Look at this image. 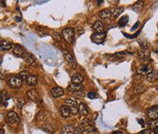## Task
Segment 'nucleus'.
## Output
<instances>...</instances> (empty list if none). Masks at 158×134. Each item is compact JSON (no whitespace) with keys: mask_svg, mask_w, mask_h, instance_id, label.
<instances>
[{"mask_svg":"<svg viewBox=\"0 0 158 134\" xmlns=\"http://www.w3.org/2000/svg\"><path fill=\"white\" fill-rule=\"evenodd\" d=\"M7 82H8L9 87H11L13 88H18L23 85V80H22L18 76H11L8 79V80H7Z\"/></svg>","mask_w":158,"mask_h":134,"instance_id":"4","label":"nucleus"},{"mask_svg":"<svg viewBox=\"0 0 158 134\" xmlns=\"http://www.w3.org/2000/svg\"><path fill=\"white\" fill-rule=\"evenodd\" d=\"M156 89H157V91H158V85L156 86Z\"/></svg>","mask_w":158,"mask_h":134,"instance_id":"46","label":"nucleus"},{"mask_svg":"<svg viewBox=\"0 0 158 134\" xmlns=\"http://www.w3.org/2000/svg\"><path fill=\"white\" fill-rule=\"evenodd\" d=\"M23 58L24 60L26 62V64H28L29 66L35 67V66H36V64H37V61H36L35 58L32 54L27 53V52L23 56V58Z\"/></svg>","mask_w":158,"mask_h":134,"instance_id":"9","label":"nucleus"},{"mask_svg":"<svg viewBox=\"0 0 158 134\" xmlns=\"http://www.w3.org/2000/svg\"><path fill=\"white\" fill-rule=\"evenodd\" d=\"M29 75H30V73H29L27 70H23V71H21L17 76H18V77H19L22 80L24 81V80H26V79L28 78V76H29Z\"/></svg>","mask_w":158,"mask_h":134,"instance_id":"33","label":"nucleus"},{"mask_svg":"<svg viewBox=\"0 0 158 134\" xmlns=\"http://www.w3.org/2000/svg\"><path fill=\"white\" fill-rule=\"evenodd\" d=\"M63 53H64V57H65V59L66 60V62L68 63L72 68L76 69L77 68V62H76V60H74V58L72 56V54L67 50H64Z\"/></svg>","mask_w":158,"mask_h":134,"instance_id":"6","label":"nucleus"},{"mask_svg":"<svg viewBox=\"0 0 158 134\" xmlns=\"http://www.w3.org/2000/svg\"><path fill=\"white\" fill-rule=\"evenodd\" d=\"M78 112L81 116H87L89 114V109L86 104L85 103H80L78 106Z\"/></svg>","mask_w":158,"mask_h":134,"instance_id":"17","label":"nucleus"},{"mask_svg":"<svg viewBox=\"0 0 158 134\" xmlns=\"http://www.w3.org/2000/svg\"><path fill=\"white\" fill-rule=\"evenodd\" d=\"M63 39L68 44H72L74 40V29L73 27H66L61 32Z\"/></svg>","mask_w":158,"mask_h":134,"instance_id":"1","label":"nucleus"},{"mask_svg":"<svg viewBox=\"0 0 158 134\" xmlns=\"http://www.w3.org/2000/svg\"><path fill=\"white\" fill-rule=\"evenodd\" d=\"M26 95L28 97V99L30 100H32V101H38L40 100V97H39V94L38 92H37L35 89H30V91H28L26 92Z\"/></svg>","mask_w":158,"mask_h":134,"instance_id":"12","label":"nucleus"},{"mask_svg":"<svg viewBox=\"0 0 158 134\" xmlns=\"http://www.w3.org/2000/svg\"><path fill=\"white\" fill-rule=\"evenodd\" d=\"M41 128H42L43 130H45V131L49 133V134H54L55 133V129H54V127H53V125L50 124V123L44 124Z\"/></svg>","mask_w":158,"mask_h":134,"instance_id":"24","label":"nucleus"},{"mask_svg":"<svg viewBox=\"0 0 158 134\" xmlns=\"http://www.w3.org/2000/svg\"><path fill=\"white\" fill-rule=\"evenodd\" d=\"M65 105L67 106V108L69 109L72 115H77L78 113V104L74 100L67 99L65 101Z\"/></svg>","mask_w":158,"mask_h":134,"instance_id":"3","label":"nucleus"},{"mask_svg":"<svg viewBox=\"0 0 158 134\" xmlns=\"http://www.w3.org/2000/svg\"><path fill=\"white\" fill-rule=\"evenodd\" d=\"M112 134H124L122 131H119V130H116V131H113Z\"/></svg>","mask_w":158,"mask_h":134,"instance_id":"42","label":"nucleus"},{"mask_svg":"<svg viewBox=\"0 0 158 134\" xmlns=\"http://www.w3.org/2000/svg\"><path fill=\"white\" fill-rule=\"evenodd\" d=\"M106 38V33L103 32V33H95L91 36V39L93 42L96 44H100L104 42V40Z\"/></svg>","mask_w":158,"mask_h":134,"instance_id":"8","label":"nucleus"},{"mask_svg":"<svg viewBox=\"0 0 158 134\" xmlns=\"http://www.w3.org/2000/svg\"><path fill=\"white\" fill-rule=\"evenodd\" d=\"M74 128L72 124H65L61 129V134H74Z\"/></svg>","mask_w":158,"mask_h":134,"instance_id":"15","label":"nucleus"},{"mask_svg":"<svg viewBox=\"0 0 158 134\" xmlns=\"http://www.w3.org/2000/svg\"><path fill=\"white\" fill-rule=\"evenodd\" d=\"M139 46L142 49H148L149 48V43L147 42V40L145 39H139L138 40Z\"/></svg>","mask_w":158,"mask_h":134,"instance_id":"32","label":"nucleus"},{"mask_svg":"<svg viewBox=\"0 0 158 134\" xmlns=\"http://www.w3.org/2000/svg\"><path fill=\"white\" fill-rule=\"evenodd\" d=\"M1 132H2V130H0V134H1Z\"/></svg>","mask_w":158,"mask_h":134,"instance_id":"47","label":"nucleus"},{"mask_svg":"<svg viewBox=\"0 0 158 134\" xmlns=\"http://www.w3.org/2000/svg\"><path fill=\"white\" fill-rule=\"evenodd\" d=\"M50 35L52 36V38L54 39L56 41H57V42L62 41V39H63L61 34L58 33V32L56 31V30H51V31H50Z\"/></svg>","mask_w":158,"mask_h":134,"instance_id":"29","label":"nucleus"},{"mask_svg":"<svg viewBox=\"0 0 158 134\" xmlns=\"http://www.w3.org/2000/svg\"><path fill=\"white\" fill-rule=\"evenodd\" d=\"M152 67L149 64H143L142 66L139 67L137 69V72L139 75H148L150 72H152Z\"/></svg>","mask_w":158,"mask_h":134,"instance_id":"10","label":"nucleus"},{"mask_svg":"<svg viewBox=\"0 0 158 134\" xmlns=\"http://www.w3.org/2000/svg\"><path fill=\"white\" fill-rule=\"evenodd\" d=\"M146 126L150 130H154V129L157 128L158 127V120H151L146 123Z\"/></svg>","mask_w":158,"mask_h":134,"instance_id":"31","label":"nucleus"},{"mask_svg":"<svg viewBox=\"0 0 158 134\" xmlns=\"http://www.w3.org/2000/svg\"><path fill=\"white\" fill-rule=\"evenodd\" d=\"M112 16V12L109 9H104L99 13V18L102 19H107Z\"/></svg>","mask_w":158,"mask_h":134,"instance_id":"28","label":"nucleus"},{"mask_svg":"<svg viewBox=\"0 0 158 134\" xmlns=\"http://www.w3.org/2000/svg\"><path fill=\"white\" fill-rule=\"evenodd\" d=\"M9 100V95L5 91L0 92V104L2 105H6L7 103V100Z\"/></svg>","mask_w":158,"mask_h":134,"instance_id":"25","label":"nucleus"},{"mask_svg":"<svg viewBox=\"0 0 158 134\" xmlns=\"http://www.w3.org/2000/svg\"><path fill=\"white\" fill-rule=\"evenodd\" d=\"M145 91V88L143 86L142 84H136L134 85V88H133V92L134 94H142Z\"/></svg>","mask_w":158,"mask_h":134,"instance_id":"26","label":"nucleus"},{"mask_svg":"<svg viewBox=\"0 0 158 134\" xmlns=\"http://www.w3.org/2000/svg\"><path fill=\"white\" fill-rule=\"evenodd\" d=\"M145 79L148 82H154L155 80H158V70H153L150 72L148 75H146Z\"/></svg>","mask_w":158,"mask_h":134,"instance_id":"18","label":"nucleus"},{"mask_svg":"<svg viewBox=\"0 0 158 134\" xmlns=\"http://www.w3.org/2000/svg\"><path fill=\"white\" fill-rule=\"evenodd\" d=\"M87 97H88L89 99L94 100V99H95V98H96V94H95V92H93V91H90V92H88V93H87Z\"/></svg>","mask_w":158,"mask_h":134,"instance_id":"39","label":"nucleus"},{"mask_svg":"<svg viewBox=\"0 0 158 134\" xmlns=\"http://www.w3.org/2000/svg\"><path fill=\"white\" fill-rule=\"evenodd\" d=\"M13 47V44L8 40H2L0 41V52L9 50Z\"/></svg>","mask_w":158,"mask_h":134,"instance_id":"16","label":"nucleus"},{"mask_svg":"<svg viewBox=\"0 0 158 134\" xmlns=\"http://www.w3.org/2000/svg\"><path fill=\"white\" fill-rule=\"evenodd\" d=\"M123 12H124V7H122V6L116 7V8L114 11H113L112 16H113V18H118Z\"/></svg>","mask_w":158,"mask_h":134,"instance_id":"30","label":"nucleus"},{"mask_svg":"<svg viewBox=\"0 0 158 134\" xmlns=\"http://www.w3.org/2000/svg\"><path fill=\"white\" fill-rule=\"evenodd\" d=\"M85 127L83 125L79 124L78 127H77L76 129H74V134H82L83 133V130H84Z\"/></svg>","mask_w":158,"mask_h":134,"instance_id":"38","label":"nucleus"},{"mask_svg":"<svg viewBox=\"0 0 158 134\" xmlns=\"http://www.w3.org/2000/svg\"><path fill=\"white\" fill-rule=\"evenodd\" d=\"M138 57L142 61H144L145 64H149L151 62L150 59V52L148 49H141L138 51Z\"/></svg>","mask_w":158,"mask_h":134,"instance_id":"5","label":"nucleus"},{"mask_svg":"<svg viewBox=\"0 0 158 134\" xmlns=\"http://www.w3.org/2000/svg\"><path fill=\"white\" fill-rule=\"evenodd\" d=\"M125 54H126V52H119V53H116V54H114V55H112L110 58H116V59H119V58H122Z\"/></svg>","mask_w":158,"mask_h":134,"instance_id":"37","label":"nucleus"},{"mask_svg":"<svg viewBox=\"0 0 158 134\" xmlns=\"http://www.w3.org/2000/svg\"><path fill=\"white\" fill-rule=\"evenodd\" d=\"M145 6V2L144 1H137V2H135L133 6H132V8L134 12H140L142 9H143V7H144Z\"/></svg>","mask_w":158,"mask_h":134,"instance_id":"23","label":"nucleus"},{"mask_svg":"<svg viewBox=\"0 0 158 134\" xmlns=\"http://www.w3.org/2000/svg\"><path fill=\"white\" fill-rule=\"evenodd\" d=\"M16 103H17V106L18 108L21 109V108L23 107V106L25 105V104H26V100H25L24 98H22V97H19V98L17 99Z\"/></svg>","mask_w":158,"mask_h":134,"instance_id":"36","label":"nucleus"},{"mask_svg":"<svg viewBox=\"0 0 158 134\" xmlns=\"http://www.w3.org/2000/svg\"><path fill=\"white\" fill-rule=\"evenodd\" d=\"M68 91L72 93L73 95L77 96V97H83L84 96V91H85V88L83 87L81 84H70L67 88Z\"/></svg>","mask_w":158,"mask_h":134,"instance_id":"2","label":"nucleus"},{"mask_svg":"<svg viewBox=\"0 0 158 134\" xmlns=\"http://www.w3.org/2000/svg\"><path fill=\"white\" fill-rule=\"evenodd\" d=\"M153 130H154V132H155V133H157V134H158V127H157V128H155V129H154Z\"/></svg>","mask_w":158,"mask_h":134,"instance_id":"43","label":"nucleus"},{"mask_svg":"<svg viewBox=\"0 0 158 134\" xmlns=\"http://www.w3.org/2000/svg\"><path fill=\"white\" fill-rule=\"evenodd\" d=\"M154 51L155 52V53H156V54H158V47H156V48H155V50H154Z\"/></svg>","mask_w":158,"mask_h":134,"instance_id":"44","label":"nucleus"},{"mask_svg":"<svg viewBox=\"0 0 158 134\" xmlns=\"http://www.w3.org/2000/svg\"><path fill=\"white\" fill-rule=\"evenodd\" d=\"M60 113H61V116L63 118H68L71 115L69 109L67 108V106H65V105H62L61 107H60Z\"/></svg>","mask_w":158,"mask_h":134,"instance_id":"21","label":"nucleus"},{"mask_svg":"<svg viewBox=\"0 0 158 134\" xmlns=\"http://www.w3.org/2000/svg\"><path fill=\"white\" fill-rule=\"evenodd\" d=\"M0 79H4V75L1 73H0Z\"/></svg>","mask_w":158,"mask_h":134,"instance_id":"45","label":"nucleus"},{"mask_svg":"<svg viewBox=\"0 0 158 134\" xmlns=\"http://www.w3.org/2000/svg\"><path fill=\"white\" fill-rule=\"evenodd\" d=\"M13 53L20 58H23V56L26 53V51L25 50V48L21 46L19 44H16L14 46V49H13Z\"/></svg>","mask_w":158,"mask_h":134,"instance_id":"11","label":"nucleus"},{"mask_svg":"<svg viewBox=\"0 0 158 134\" xmlns=\"http://www.w3.org/2000/svg\"><path fill=\"white\" fill-rule=\"evenodd\" d=\"M147 116L150 120H158V106H155L147 110Z\"/></svg>","mask_w":158,"mask_h":134,"instance_id":"13","label":"nucleus"},{"mask_svg":"<svg viewBox=\"0 0 158 134\" xmlns=\"http://www.w3.org/2000/svg\"><path fill=\"white\" fill-rule=\"evenodd\" d=\"M64 93H65L64 89L60 87H55L51 89V95L54 97V98H59V97L63 96Z\"/></svg>","mask_w":158,"mask_h":134,"instance_id":"14","label":"nucleus"},{"mask_svg":"<svg viewBox=\"0 0 158 134\" xmlns=\"http://www.w3.org/2000/svg\"><path fill=\"white\" fill-rule=\"evenodd\" d=\"M93 27H94V29L97 33H103V32H104V26L103 24V22H101L100 20L95 21L94 26H93Z\"/></svg>","mask_w":158,"mask_h":134,"instance_id":"19","label":"nucleus"},{"mask_svg":"<svg viewBox=\"0 0 158 134\" xmlns=\"http://www.w3.org/2000/svg\"><path fill=\"white\" fill-rule=\"evenodd\" d=\"M94 131H95L94 127H92L91 125H89V126H86V127H85V129H84V130H83L82 134H93Z\"/></svg>","mask_w":158,"mask_h":134,"instance_id":"34","label":"nucleus"},{"mask_svg":"<svg viewBox=\"0 0 158 134\" xmlns=\"http://www.w3.org/2000/svg\"><path fill=\"white\" fill-rule=\"evenodd\" d=\"M72 83L74 84H81L83 81H84V77L80 74H77V75H74L72 77Z\"/></svg>","mask_w":158,"mask_h":134,"instance_id":"27","label":"nucleus"},{"mask_svg":"<svg viewBox=\"0 0 158 134\" xmlns=\"http://www.w3.org/2000/svg\"><path fill=\"white\" fill-rule=\"evenodd\" d=\"M128 20H129L128 17H127V16H124L123 18H121L119 19L118 24H119V26H121V27H125V26L127 24Z\"/></svg>","mask_w":158,"mask_h":134,"instance_id":"35","label":"nucleus"},{"mask_svg":"<svg viewBox=\"0 0 158 134\" xmlns=\"http://www.w3.org/2000/svg\"><path fill=\"white\" fill-rule=\"evenodd\" d=\"M6 120L11 124H17L20 121V119H19L18 115L15 112V111H12V110L9 111V112L6 114Z\"/></svg>","mask_w":158,"mask_h":134,"instance_id":"7","label":"nucleus"},{"mask_svg":"<svg viewBox=\"0 0 158 134\" xmlns=\"http://www.w3.org/2000/svg\"><path fill=\"white\" fill-rule=\"evenodd\" d=\"M49 117L48 112L45 110H40L38 113L36 114V120L37 121H47Z\"/></svg>","mask_w":158,"mask_h":134,"instance_id":"20","label":"nucleus"},{"mask_svg":"<svg viewBox=\"0 0 158 134\" xmlns=\"http://www.w3.org/2000/svg\"><path fill=\"white\" fill-rule=\"evenodd\" d=\"M139 25H140V22H136V23L134 24V26L132 27V31H134V30H135V29H136V28H138Z\"/></svg>","mask_w":158,"mask_h":134,"instance_id":"41","label":"nucleus"},{"mask_svg":"<svg viewBox=\"0 0 158 134\" xmlns=\"http://www.w3.org/2000/svg\"><path fill=\"white\" fill-rule=\"evenodd\" d=\"M26 82L28 86H35L37 84V77L35 75H29L26 79Z\"/></svg>","mask_w":158,"mask_h":134,"instance_id":"22","label":"nucleus"},{"mask_svg":"<svg viewBox=\"0 0 158 134\" xmlns=\"http://www.w3.org/2000/svg\"><path fill=\"white\" fill-rule=\"evenodd\" d=\"M141 134H155V132H154V130L148 129V130H143L141 132Z\"/></svg>","mask_w":158,"mask_h":134,"instance_id":"40","label":"nucleus"}]
</instances>
